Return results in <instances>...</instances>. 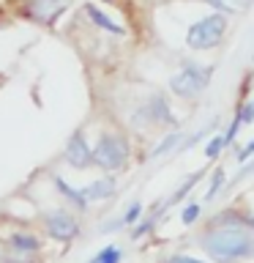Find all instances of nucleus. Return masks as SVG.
Wrapping results in <instances>:
<instances>
[{"mask_svg": "<svg viewBox=\"0 0 254 263\" xmlns=\"http://www.w3.org/2000/svg\"><path fill=\"white\" fill-rule=\"evenodd\" d=\"M254 222L249 214L224 211L210 222L208 233L202 238L205 252L219 263H235L254 252Z\"/></svg>", "mask_w": 254, "mask_h": 263, "instance_id": "nucleus-1", "label": "nucleus"}, {"mask_svg": "<svg viewBox=\"0 0 254 263\" xmlns=\"http://www.w3.org/2000/svg\"><path fill=\"white\" fill-rule=\"evenodd\" d=\"M213 80V66L183 61V66L170 77V90L178 99H200L205 93V88Z\"/></svg>", "mask_w": 254, "mask_h": 263, "instance_id": "nucleus-2", "label": "nucleus"}, {"mask_svg": "<svg viewBox=\"0 0 254 263\" xmlns=\"http://www.w3.org/2000/svg\"><path fill=\"white\" fill-rule=\"evenodd\" d=\"M227 36V14H205L197 22L188 25L186 30V47L194 52H205V49L219 47Z\"/></svg>", "mask_w": 254, "mask_h": 263, "instance_id": "nucleus-3", "label": "nucleus"}, {"mask_svg": "<svg viewBox=\"0 0 254 263\" xmlns=\"http://www.w3.org/2000/svg\"><path fill=\"white\" fill-rule=\"evenodd\" d=\"M129 156H131V145L123 135H118V132H107V135H101L98 143L93 145V164L107 170V173L126 167Z\"/></svg>", "mask_w": 254, "mask_h": 263, "instance_id": "nucleus-4", "label": "nucleus"}, {"mask_svg": "<svg viewBox=\"0 0 254 263\" xmlns=\"http://www.w3.org/2000/svg\"><path fill=\"white\" fill-rule=\"evenodd\" d=\"M137 129H151V126H175V118H172V107L170 99L164 93H151L142 104L137 107L134 118H131Z\"/></svg>", "mask_w": 254, "mask_h": 263, "instance_id": "nucleus-5", "label": "nucleus"}, {"mask_svg": "<svg viewBox=\"0 0 254 263\" xmlns=\"http://www.w3.org/2000/svg\"><path fill=\"white\" fill-rule=\"evenodd\" d=\"M44 228L52 238H57V241H71V238L79 236V222L63 209L47 211L44 214Z\"/></svg>", "mask_w": 254, "mask_h": 263, "instance_id": "nucleus-6", "label": "nucleus"}, {"mask_svg": "<svg viewBox=\"0 0 254 263\" xmlns=\"http://www.w3.org/2000/svg\"><path fill=\"white\" fill-rule=\"evenodd\" d=\"M63 159L74 170H88L90 164H93V148H90L88 137L82 135V132H74V135L69 137L66 151H63Z\"/></svg>", "mask_w": 254, "mask_h": 263, "instance_id": "nucleus-7", "label": "nucleus"}, {"mask_svg": "<svg viewBox=\"0 0 254 263\" xmlns=\"http://www.w3.org/2000/svg\"><path fill=\"white\" fill-rule=\"evenodd\" d=\"M22 14L28 16L30 22L38 25H52L55 16L63 14V0H25Z\"/></svg>", "mask_w": 254, "mask_h": 263, "instance_id": "nucleus-8", "label": "nucleus"}, {"mask_svg": "<svg viewBox=\"0 0 254 263\" xmlns=\"http://www.w3.org/2000/svg\"><path fill=\"white\" fill-rule=\"evenodd\" d=\"M82 11H85V16L90 20V25H93V28L104 30V33H110V36H126V28H120V25L115 22L112 16H107V14H104L98 6L88 3L85 8H82Z\"/></svg>", "mask_w": 254, "mask_h": 263, "instance_id": "nucleus-9", "label": "nucleus"}, {"mask_svg": "<svg viewBox=\"0 0 254 263\" xmlns=\"http://www.w3.org/2000/svg\"><path fill=\"white\" fill-rule=\"evenodd\" d=\"M115 189H118L115 176H101V178L90 181L88 186H82V195L88 197V203H96V200H107V197H112Z\"/></svg>", "mask_w": 254, "mask_h": 263, "instance_id": "nucleus-10", "label": "nucleus"}, {"mask_svg": "<svg viewBox=\"0 0 254 263\" xmlns=\"http://www.w3.org/2000/svg\"><path fill=\"white\" fill-rule=\"evenodd\" d=\"M8 247H11V252L14 255H19V258L28 260L33 252H38L41 250V241L33 233H14L11 238H8Z\"/></svg>", "mask_w": 254, "mask_h": 263, "instance_id": "nucleus-11", "label": "nucleus"}, {"mask_svg": "<svg viewBox=\"0 0 254 263\" xmlns=\"http://www.w3.org/2000/svg\"><path fill=\"white\" fill-rule=\"evenodd\" d=\"M52 184H55V189H57V192H60L63 197H66V200H69L71 205H74V209H79V211H88V197L85 195H82V189H77V186H71L69 184V181H66V178H60V176H52Z\"/></svg>", "mask_w": 254, "mask_h": 263, "instance_id": "nucleus-12", "label": "nucleus"}, {"mask_svg": "<svg viewBox=\"0 0 254 263\" xmlns=\"http://www.w3.org/2000/svg\"><path fill=\"white\" fill-rule=\"evenodd\" d=\"M180 143H183V135H180V132H170V135H164L159 143H156L151 156H153V159H159V156H164V154H172Z\"/></svg>", "mask_w": 254, "mask_h": 263, "instance_id": "nucleus-13", "label": "nucleus"}, {"mask_svg": "<svg viewBox=\"0 0 254 263\" xmlns=\"http://www.w3.org/2000/svg\"><path fill=\"white\" fill-rule=\"evenodd\" d=\"M200 178H202V173H192V176H188V178L183 181V184H180V186L175 189V192H172V197H170V200H164V205H161V209H170V205L180 203V200H183V197H186L188 192H192V189H194L197 184H200Z\"/></svg>", "mask_w": 254, "mask_h": 263, "instance_id": "nucleus-14", "label": "nucleus"}, {"mask_svg": "<svg viewBox=\"0 0 254 263\" xmlns=\"http://www.w3.org/2000/svg\"><path fill=\"white\" fill-rule=\"evenodd\" d=\"M120 260H123V252H120L115 244L104 247V250H101V252H98L96 258H93V263H120Z\"/></svg>", "mask_w": 254, "mask_h": 263, "instance_id": "nucleus-15", "label": "nucleus"}, {"mask_svg": "<svg viewBox=\"0 0 254 263\" xmlns=\"http://www.w3.org/2000/svg\"><path fill=\"white\" fill-rule=\"evenodd\" d=\"M235 118L241 121V126H249V123L254 121V102L251 99H243L241 107H238V112H235Z\"/></svg>", "mask_w": 254, "mask_h": 263, "instance_id": "nucleus-16", "label": "nucleus"}, {"mask_svg": "<svg viewBox=\"0 0 254 263\" xmlns=\"http://www.w3.org/2000/svg\"><path fill=\"white\" fill-rule=\"evenodd\" d=\"M224 178H227V173L221 170V167H219L216 173H213V178H210V186H208V192H205V200H208V203H210L213 197L219 195V189L224 186Z\"/></svg>", "mask_w": 254, "mask_h": 263, "instance_id": "nucleus-17", "label": "nucleus"}, {"mask_svg": "<svg viewBox=\"0 0 254 263\" xmlns=\"http://www.w3.org/2000/svg\"><path fill=\"white\" fill-rule=\"evenodd\" d=\"M224 140H221V135H213L210 140H208V145H205V156H208V159H219V154L224 151Z\"/></svg>", "mask_w": 254, "mask_h": 263, "instance_id": "nucleus-18", "label": "nucleus"}, {"mask_svg": "<svg viewBox=\"0 0 254 263\" xmlns=\"http://www.w3.org/2000/svg\"><path fill=\"white\" fill-rule=\"evenodd\" d=\"M197 217H200V203L183 205V211H180V222H183V225H194Z\"/></svg>", "mask_w": 254, "mask_h": 263, "instance_id": "nucleus-19", "label": "nucleus"}, {"mask_svg": "<svg viewBox=\"0 0 254 263\" xmlns=\"http://www.w3.org/2000/svg\"><path fill=\"white\" fill-rule=\"evenodd\" d=\"M139 217H142V203H131L126 214L120 217V222L123 225H134V222H139Z\"/></svg>", "mask_w": 254, "mask_h": 263, "instance_id": "nucleus-20", "label": "nucleus"}, {"mask_svg": "<svg viewBox=\"0 0 254 263\" xmlns=\"http://www.w3.org/2000/svg\"><path fill=\"white\" fill-rule=\"evenodd\" d=\"M164 263H205L200 258H188V255H172L170 260H164Z\"/></svg>", "mask_w": 254, "mask_h": 263, "instance_id": "nucleus-21", "label": "nucleus"}, {"mask_svg": "<svg viewBox=\"0 0 254 263\" xmlns=\"http://www.w3.org/2000/svg\"><path fill=\"white\" fill-rule=\"evenodd\" d=\"M254 154V143H246V148H241V154H238V162H249V156Z\"/></svg>", "mask_w": 254, "mask_h": 263, "instance_id": "nucleus-22", "label": "nucleus"}, {"mask_svg": "<svg viewBox=\"0 0 254 263\" xmlns=\"http://www.w3.org/2000/svg\"><path fill=\"white\" fill-rule=\"evenodd\" d=\"M202 3H208L213 8H219L221 14H229V6H227V0H202Z\"/></svg>", "mask_w": 254, "mask_h": 263, "instance_id": "nucleus-23", "label": "nucleus"}, {"mask_svg": "<svg viewBox=\"0 0 254 263\" xmlns=\"http://www.w3.org/2000/svg\"><path fill=\"white\" fill-rule=\"evenodd\" d=\"M88 263H93V260H88Z\"/></svg>", "mask_w": 254, "mask_h": 263, "instance_id": "nucleus-24", "label": "nucleus"}]
</instances>
